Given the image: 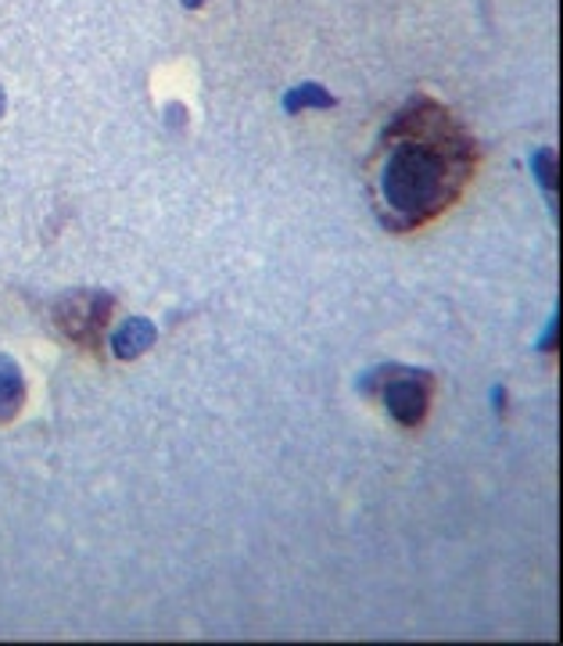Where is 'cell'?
Returning <instances> with one entry per match:
<instances>
[{
  "instance_id": "cell-7",
  "label": "cell",
  "mask_w": 563,
  "mask_h": 646,
  "mask_svg": "<svg viewBox=\"0 0 563 646\" xmlns=\"http://www.w3.org/2000/svg\"><path fill=\"white\" fill-rule=\"evenodd\" d=\"M535 169H539V180H542L545 191H553V187H556V177H553L556 155H553V151H539V155H535Z\"/></svg>"
},
{
  "instance_id": "cell-5",
  "label": "cell",
  "mask_w": 563,
  "mask_h": 646,
  "mask_svg": "<svg viewBox=\"0 0 563 646\" xmlns=\"http://www.w3.org/2000/svg\"><path fill=\"white\" fill-rule=\"evenodd\" d=\"M25 402V378L11 356H0V424L14 421Z\"/></svg>"
},
{
  "instance_id": "cell-1",
  "label": "cell",
  "mask_w": 563,
  "mask_h": 646,
  "mask_svg": "<svg viewBox=\"0 0 563 646\" xmlns=\"http://www.w3.org/2000/svg\"><path fill=\"white\" fill-rule=\"evenodd\" d=\"M478 169V140L431 97H413L384 126L370 162V198L378 220L402 234L456 205Z\"/></svg>"
},
{
  "instance_id": "cell-4",
  "label": "cell",
  "mask_w": 563,
  "mask_h": 646,
  "mask_svg": "<svg viewBox=\"0 0 563 646\" xmlns=\"http://www.w3.org/2000/svg\"><path fill=\"white\" fill-rule=\"evenodd\" d=\"M158 330L151 320H144V316H129V320L119 324V330L111 335V352L119 359H137L144 356L155 345Z\"/></svg>"
},
{
  "instance_id": "cell-8",
  "label": "cell",
  "mask_w": 563,
  "mask_h": 646,
  "mask_svg": "<svg viewBox=\"0 0 563 646\" xmlns=\"http://www.w3.org/2000/svg\"><path fill=\"white\" fill-rule=\"evenodd\" d=\"M205 0H183V8H201Z\"/></svg>"
},
{
  "instance_id": "cell-9",
  "label": "cell",
  "mask_w": 563,
  "mask_h": 646,
  "mask_svg": "<svg viewBox=\"0 0 563 646\" xmlns=\"http://www.w3.org/2000/svg\"><path fill=\"white\" fill-rule=\"evenodd\" d=\"M0 115H4V91H0Z\"/></svg>"
},
{
  "instance_id": "cell-3",
  "label": "cell",
  "mask_w": 563,
  "mask_h": 646,
  "mask_svg": "<svg viewBox=\"0 0 563 646\" xmlns=\"http://www.w3.org/2000/svg\"><path fill=\"white\" fill-rule=\"evenodd\" d=\"M111 313H115V295L97 292V287H76V292H68L65 298H57L54 320L68 341L94 349Z\"/></svg>"
},
{
  "instance_id": "cell-2",
  "label": "cell",
  "mask_w": 563,
  "mask_h": 646,
  "mask_svg": "<svg viewBox=\"0 0 563 646\" xmlns=\"http://www.w3.org/2000/svg\"><path fill=\"white\" fill-rule=\"evenodd\" d=\"M363 392L381 395L387 413L402 427H421L427 421L431 395H435V373L416 367H381L363 381Z\"/></svg>"
},
{
  "instance_id": "cell-6",
  "label": "cell",
  "mask_w": 563,
  "mask_h": 646,
  "mask_svg": "<svg viewBox=\"0 0 563 646\" xmlns=\"http://www.w3.org/2000/svg\"><path fill=\"white\" fill-rule=\"evenodd\" d=\"M334 105H338V97L330 94L327 86H320V83H301V86H295V91L284 97V108L291 115L306 112V108H334Z\"/></svg>"
}]
</instances>
